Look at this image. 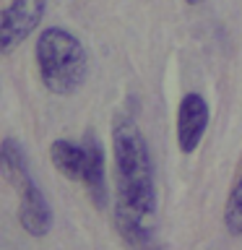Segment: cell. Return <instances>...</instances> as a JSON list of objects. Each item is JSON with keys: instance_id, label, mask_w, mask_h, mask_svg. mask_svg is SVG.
I'll use <instances>...</instances> for the list:
<instances>
[{"instance_id": "6da1fadb", "label": "cell", "mask_w": 242, "mask_h": 250, "mask_svg": "<svg viewBox=\"0 0 242 250\" xmlns=\"http://www.w3.org/2000/svg\"><path fill=\"white\" fill-rule=\"evenodd\" d=\"M112 151L117 177L115 227L130 250H146L154 240L156 188L151 151L130 117H117L112 125Z\"/></svg>"}, {"instance_id": "7a4b0ae2", "label": "cell", "mask_w": 242, "mask_h": 250, "mask_svg": "<svg viewBox=\"0 0 242 250\" xmlns=\"http://www.w3.org/2000/svg\"><path fill=\"white\" fill-rule=\"evenodd\" d=\"M37 68L47 89L68 97L86 81V50L70 31L50 26L37 39Z\"/></svg>"}, {"instance_id": "3957f363", "label": "cell", "mask_w": 242, "mask_h": 250, "mask_svg": "<svg viewBox=\"0 0 242 250\" xmlns=\"http://www.w3.org/2000/svg\"><path fill=\"white\" fill-rule=\"evenodd\" d=\"M47 0H11L0 19V52L11 55L39 26Z\"/></svg>"}, {"instance_id": "277c9868", "label": "cell", "mask_w": 242, "mask_h": 250, "mask_svg": "<svg viewBox=\"0 0 242 250\" xmlns=\"http://www.w3.org/2000/svg\"><path fill=\"white\" fill-rule=\"evenodd\" d=\"M208 102L201 97V94H187V97L180 102L177 109V144L180 151L190 154L198 148L203 133L208 128Z\"/></svg>"}, {"instance_id": "5b68a950", "label": "cell", "mask_w": 242, "mask_h": 250, "mask_svg": "<svg viewBox=\"0 0 242 250\" xmlns=\"http://www.w3.org/2000/svg\"><path fill=\"white\" fill-rule=\"evenodd\" d=\"M21 195V206H19V219L21 227L26 229L31 237H44L52 227V208L47 203L44 193L37 188V183L31 180L19 190Z\"/></svg>"}, {"instance_id": "8992f818", "label": "cell", "mask_w": 242, "mask_h": 250, "mask_svg": "<svg viewBox=\"0 0 242 250\" xmlns=\"http://www.w3.org/2000/svg\"><path fill=\"white\" fill-rule=\"evenodd\" d=\"M86 146V167H83V180L81 183L89 188L91 201L101 208L107 203V180H104V151L99 146V138L89 130L83 136Z\"/></svg>"}, {"instance_id": "52a82bcc", "label": "cell", "mask_w": 242, "mask_h": 250, "mask_svg": "<svg viewBox=\"0 0 242 250\" xmlns=\"http://www.w3.org/2000/svg\"><path fill=\"white\" fill-rule=\"evenodd\" d=\"M50 159L55 164V169H58L60 175H65L68 180H76V183L83 180V167H86L83 141L76 144V141H68V138H58L50 148Z\"/></svg>"}, {"instance_id": "ba28073f", "label": "cell", "mask_w": 242, "mask_h": 250, "mask_svg": "<svg viewBox=\"0 0 242 250\" xmlns=\"http://www.w3.org/2000/svg\"><path fill=\"white\" fill-rule=\"evenodd\" d=\"M0 162H3V177L11 183L16 190H21L26 183H31V172H29V159H26V151L21 148L19 141L13 138H5L3 141V148H0Z\"/></svg>"}, {"instance_id": "9c48e42d", "label": "cell", "mask_w": 242, "mask_h": 250, "mask_svg": "<svg viewBox=\"0 0 242 250\" xmlns=\"http://www.w3.org/2000/svg\"><path fill=\"white\" fill-rule=\"evenodd\" d=\"M224 227L226 232L234 234V237H242V172L234 183L229 198H226L224 206Z\"/></svg>"}, {"instance_id": "30bf717a", "label": "cell", "mask_w": 242, "mask_h": 250, "mask_svg": "<svg viewBox=\"0 0 242 250\" xmlns=\"http://www.w3.org/2000/svg\"><path fill=\"white\" fill-rule=\"evenodd\" d=\"M187 3H190V5H198V3H201V0H187Z\"/></svg>"}, {"instance_id": "8fae6325", "label": "cell", "mask_w": 242, "mask_h": 250, "mask_svg": "<svg viewBox=\"0 0 242 250\" xmlns=\"http://www.w3.org/2000/svg\"><path fill=\"white\" fill-rule=\"evenodd\" d=\"M151 250H167V248H151Z\"/></svg>"}]
</instances>
